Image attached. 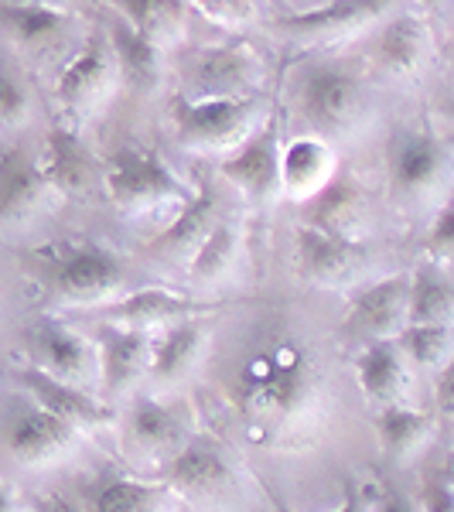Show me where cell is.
<instances>
[{"label": "cell", "instance_id": "obj_1", "mask_svg": "<svg viewBox=\"0 0 454 512\" xmlns=\"http://www.w3.org/2000/svg\"><path fill=\"white\" fill-rule=\"evenodd\" d=\"M21 263L52 304H113L130 284V270L117 253L89 243V239H55L21 253Z\"/></svg>", "mask_w": 454, "mask_h": 512}, {"label": "cell", "instance_id": "obj_2", "mask_svg": "<svg viewBox=\"0 0 454 512\" xmlns=\"http://www.w3.org/2000/svg\"><path fill=\"white\" fill-rule=\"evenodd\" d=\"M315 390V362L294 342L263 349L239 369V407L260 420L287 424L301 417L315 400Z\"/></svg>", "mask_w": 454, "mask_h": 512}, {"label": "cell", "instance_id": "obj_3", "mask_svg": "<svg viewBox=\"0 0 454 512\" xmlns=\"http://www.w3.org/2000/svg\"><path fill=\"white\" fill-rule=\"evenodd\" d=\"M263 96L243 99H171V123L175 134L192 151H226L233 154L250 134L260 130Z\"/></svg>", "mask_w": 454, "mask_h": 512}, {"label": "cell", "instance_id": "obj_4", "mask_svg": "<svg viewBox=\"0 0 454 512\" xmlns=\"http://www.w3.org/2000/svg\"><path fill=\"white\" fill-rule=\"evenodd\" d=\"M103 188L120 212H151L158 205H185L192 192L158 154L147 147H117L103 161Z\"/></svg>", "mask_w": 454, "mask_h": 512}, {"label": "cell", "instance_id": "obj_5", "mask_svg": "<svg viewBox=\"0 0 454 512\" xmlns=\"http://www.w3.org/2000/svg\"><path fill=\"white\" fill-rule=\"evenodd\" d=\"M366 82L342 62L308 65L297 82V110L318 134H345L366 113Z\"/></svg>", "mask_w": 454, "mask_h": 512}, {"label": "cell", "instance_id": "obj_6", "mask_svg": "<svg viewBox=\"0 0 454 512\" xmlns=\"http://www.w3.org/2000/svg\"><path fill=\"white\" fill-rule=\"evenodd\" d=\"M260 55L250 41H226L216 48H202L185 65V93L188 99H243L257 96L260 86Z\"/></svg>", "mask_w": 454, "mask_h": 512}, {"label": "cell", "instance_id": "obj_7", "mask_svg": "<svg viewBox=\"0 0 454 512\" xmlns=\"http://www.w3.org/2000/svg\"><path fill=\"white\" fill-rule=\"evenodd\" d=\"M24 349H28V366L41 373L62 379V383L82 386L99 379V349L76 328L62 325V321H38L24 332Z\"/></svg>", "mask_w": 454, "mask_h": 512}, {"label": "cell", "instance_id": "obj_8", "mask_svg": "<svg viewBox=\"0 0 454 512\" xmlns=\"http://www.w3.org/2000/svg\"><path fill=\"white\" fill-rule=\"evenodd\" d=\"M451 178V158L448 147L437 140L431 130H417L407 134L393 147L390 158V185L396 198L407 202H424V198L437 195L444 181Z\"/></svg>", "mask_w": 454, "mask_h": 512}, {"label": "cell", "instance_id": "obj_9", "mask_svg": "<svg viewBox=\"0 0 454 512\" xmlns=\"http://www.w3.org/2000/svg\"><path fill=\"white\" fill-rule=\"evenodd\" d=\"M390 11L383 0H338V4L311 7L301 14H284L270 21V31L284 41H304V45H321V41H338L362 31L366 24L379 21Z\"/></svg>", "mask_w": 454, "mask_h": 512}, {"label": "cell", "instance_id": "obj_10", "mask_svg": "<svg viewBox=\"0 0 454 512\" xmlns=\"http://www.w3.org/2000/svg\"><path fill=\"white\" fill-rule=\"evenodd\" d=\"M280 127L277 120H263L257 134H250L233 154L219 161L222 178H229L250 202H267L280 188Z\"/></svg>", "mask_w": 454, "mask_h": 512}, {"label": "cell", "instance_id": "obj_11", "mask_svg": "<svg viewBox=\"0 0 454 512\" xmlns=\"http://www.w3.org/2000/svg\"><path fill=\"white\" fill-rule=\"evenodd\" d=\"M407 311H410V277L393 274L352 294L345 328L352 335H362L366 342L396 338L407 328Z\"/></svg>", "mask_w": 454, "mask_h": 512}, {"label": "cell", "instance_id": "obj_12", "mask_svg": "<svg viewBox=\"0 0 454 512\" xmlns=\"http://www.w3.org/2000/svg\"><path fill=\"white\" fill-rule=\"evenodd\" d=\"M41 171L52 192L59 195H86L103 181L106 164L89 151V144L82 140L72 127L55 123L45 134V147L38 154Z\"/></svg>", "mask_w": 454, "mask_h": 512}, {"label": "cell", "instance_id": "obj_13", "mask_svg": "<svg viewBox=\"0 0 454 512\" xmlns=\"http://www.w3.org/2000/svg\"><path fill=\"white\" fill-rule=\"evenodd\" d=\"M294 260H297V274L308 280V284L335 287V284H349L359 274L362 263H366V246H362V239H338L318 233V229L297 226Z\"/></svg>", "mask_w": 454, "mask_h": 512}, {"label": "cell", "instance_id": "obj_14", "mask_svg": "<svg viewBox=\"0 0 454 512\" xmlns=\"http://www.w3.org/2000/svg\"><path fill=\"white\" fill-rule=\"evenodd\" d=\"M366 192L356 181L352 171H335V178L304 202L301 226L318 229L325 236L338 239H362V226H366Z\"/></svg>", "mask_w": 454, "mask_h": 512}, {"label": "cell", "instance_id": "obj_15", "mask_svg": "<svg viewBox=\"0 0 454 512\" xmlns=\"http://www.w3.org/2000/svg\"><path fill=\"white\" fill-rule=\"evenodd\" d=\"M123 441L130 451L144 458H175L188 444V417L171 403H161L154 396H137L127 410Z\"/></svg>", "mask_w": 454, "mask_h": 512}, {"label": "cell", "instance_id": "obj_16", "mask_svg": "<svg viewBox=\"0 0 454 512\" xmlns=\"http://www.w3.org/2000/svg\"><path fill=\"white\" fill-rule=\"evenodd\" d=\"M113 76H117V62H113V52H110V38L96 31V35H89L86 45L65 62V69L59 72V79H55V96H59V103L65 110L82 113L103 99Z\"/></svg>", "mask_w": 454, "mask_h": 512}, {"label": "cell", "instance_id": "obj_17", "mask_svg": "<svg viewBox=\"0 0 454 512\" xmlns=\"http://www.w3.org/2000/svg\"><path fill=\"white\" fill-rule=\"evenodd\" d=\"M14 379H18V386L24 393L31 396V403L41 410H48V414H55L65 424H72L76 431L82 427H96V424H106L113 414L106 403H99L93 393L82 390V386H72V383H62V379L41 373L35 366H18L14 369Z\"/></svg>", "mask_w": 454, "mask_h": 512}, {"label": "cell", "instance_id": "obj_18", "mask_svg": "<svg viewBox=\"0 0 454 512\" xmlns=\"http://www.w3.org/2000/svg\"><path fill=\"white\" fill-rule=\"evenodd\" d=\"M76 434L79 431L72 424H65V420L31 403V407L18 410L7 420L4 441L14 461H21V465H45V461L62 458L76 444Z\"/></svg>", "mask_w": 454, "mask_h": 512}, {"label": "cell", "instance_id": "obj_19", "mask_svg": "<svg viewBox=\"0 0 454 512\" xmlns=\"http://www.w3.org/2000/svg\"><path fill=\"white\" fill-rule=\"evenodd\" d=\"M96 349L103 396H123L151 369L154 345L147 342V332H137V328L103 325L96 335Z\"/></svg>", "mask_w": 454, "mask_h": 512}, {"label": "cell", "instance_id": "obj_20", "mask_svg": "<svg viewBox=\"0 0 454 512\" xmlns=\"http://www.w3.org/2000/svg\"><path fill=\"white\" fill-rule=\"evenodd\" d=\"M205 311H216V304L195 301L188 294H175L168 287H140V291L123 294L120 301L103 304L99 318L103 325H120V328H144L161 325V321H175V318H192L205 315Z\"/></svg>", "mask_w": 454, "mask_h": 512}, {"label": "cell", "instance_id": "obj_21", "mask_svg": "<svg viewBox=\"0 0 454 512\" xmlns=\"http://www.w3.org/2000/svg\"><path fill=\"white\" fill-rule=\"evenodd\" d=\"M0 31L24 52L48 55L62 48L76 31V18L52 4H0Z\"/></svg>", "mask_w": 454, "mask_h": 512}, {"label": "cell", "instance_id": "obj_22", "mask_svg": "<svg viewBox=\"0 0 454 512\" xmlns=\"http://www.w3.org/2000/svg\"><path fill=\"white\" fill-rule=\"evenodd\" d=\"M52 195L41 171L38 154L24 147L0 151V222H21L41 209V202Z\"/></svg>", "mask_w": 454, "mask_h": 512}, {"label": "cell", "instance_id": "obj_23", "mask_svg": "<svg viewBox=\"0 0 454 512\" xmlns=\"http://www.w3.org/2000/svg\"><path fill=\"white\" fill-rule=\"evenodd\" d=\"M356 379L362 393L379 403V410L403 403L410 386V362L400 352L396 338H379V342L362 345V352L356 355Z\"/></svg>", "mask_w": 454, "mask_h": 512}, {"label": "cell", "instance_id": "obj_24", "mask_svg": "<svg viewBox=\"0 0 454 512\" xmlns=\"http://www.w3.org/2000/svg\"><path fill=\"white\" fill-rule=\"evenodd\" d=\"M229 482H233V468L216 444H185L168 461V472H164V485L171 492L192 495V499L226 492Z\"/></svg>", "mask_w": 454, "mask_h": 512}, {"label": "cell", "instance_id": "obj_25", "mask_svg": "<svg viewBox=\"0 0 454 512\" xmlns=\"http://www.w3.org/2000/svg\"><path fill=\"white\" fill-rule=\"evenodd\" d=\"M216 222H219V195L209 181H202L198 192L185 205H178V216L147 243V253H175V256L195 253L198 243L216 229Z\"/></svg>", "mask_w": 454, "mask_h": 512}, {"label": "cell", "instance_id": "obj_26", "mask_svg": "<svg viewBox=\"0 0 454 512\" xmlns=\"http://www.w3.org/2000/svg\"><path fill=\"white\" fill-rule=\"evenodd\" d=\"M335 171L338 168L332 158V147L318 134H304L294 137L291 144H284V154H280V185L294 198L308 202L311 195H318L335 178Z\"/></svg>", "mask_w": 454, "mask_h": 512}, {"label": "cell", "instance_id": "obj_27", "mask_svg": "<svg viewBox=\"0 0 454 512\" xmlns=\"http://www.w3.org/2000/svg\"><path fill=\"white\" fill-rule=\"evenodd\" d=\"M431 55V31L420 14H396L376 38V62L390 76H417Z\"/></svg>", "mask_w": 454, "mask_h": 512}, {"label": "cell", "instance_id": "obj_28", "mask_svg": "<svg viewBox=\"0 0 454 512\" xmlns=\"http://www.w3.org/2000/svg\"><path fill=\"white\" fill-rule=\"evenodd\" d=\"M110 52L117 62V76L137 93H151L161 79V48L130 24L127 18L110 21Z\"/></svg>", "mask_w": 454, "mask_h": 512}, {"label": "cell", "instance_id": "obj_29", "mask_svg": "<svg viewBox=\"0 0 454 512\" xmlns=\"http://www.w3.org/2000/svg\"><path fill=\"white\" fill-rule=\"evenodd\" d=\"M205 349V328L198 321H178L161 335V342L151 352V369L147 376L158 386H171L178 379H185L195 369L198 355Z\"/></svg>", "mask_w": 454, "mask_h": 512}, {"label": "cell", "instance_id": "obj_30", "mask_svg": "<svg viewBox=\"0 0 454 512\" xmlns=\"http://www.w3.org/2000/svg\"><path fill=\"white\" fill-rule=\"evenodd\" d=\"M434 434V417L424 410H414L407 403H396V407H383L376 414V437L379 448L390 461H407L424 448L427 437Z\"/></svg>", "mask_w": 454, "mask_h": 512}, {"label": "cell", "instance_id": "obj_31", "mask_svg": "<svg viewBox=\"0 0 454 512\" xmlns=\"http://www.w3.org/2000/svg\"><path fill=\"white\" fill-rule=\"evenodd\" d=\"M407 325H451L454 328V277L431 267V263L410 274Z\"/></svg>", "mask_w": 454, "mask_h": 512}, {"label": "cell", "instance_id": "obj_32", "mask_svg": "<svg viewBox=\"0 0 454 512\" xmlns=\"http://www.w3.org/2000/svg\"><path fill=\"white\" fill-rule=\"evenodd\" d=\"M120 18H127L140 35H147L154 45H168L185 35L188 28V4H178V0H123L117 4Z\"/></svg>", "mask_w": 454, "mask_h": 512}, {"label": "cell", "instance_id": "obj_33", "mask_svg": "<svg viewBox=\"0 0 454 512\" xmlns=\"http://www.w3.org/2000/svg\"><path fill=\"white\" fill-rule=\"evenodd\" d=\"M239 253V229L229 219H219L216 229L198 243V250L188 256V277L195 284H216L233 267Z\"/></svg>", "mask_w": 454, "mask_h": 512}, {"label": "cell", "instance_id": "obj_34", "mask_svg": "<svg viewBox=\"0 0 454 512\" xmlns=\"http://www.w3.org/2000/svg\"><path fill=\"white\" fill-rule=\"evenodd\" d=\"M164 482H140V478H113L93 495L89 512H161L168 499Z\"/></svg>", "mask_w": 454, "mask_h": 512}, {"label": "cell", "instance_id": "obj_35", "mask_svg": "<svg viewBox=\"0 0 454 512\" xmlns=\"http://www.w3.org/2000/svg\"><path fill=\"white\" fill-rule=\"evenodd\" d=\"M396 345L407 355L414 369H437L441 373L454 355V328L451 325H407L396 335Z\"/></svg>", "mask_w": 454, "mask_h": 512}, {"label": "cell", "instance_id": "obj_36", "mask_svg": "<svg viewBox=\"0 0 454 512\" xmlns=\"http://www.w3.org/2000/svg\"><path fill=\"white\" fill-rule=\"evenodd\" d=\"M28 117V89L0 62V127H14Z\"/></svg>", "mask_w": 454, "mask_h": 512}, {"label": "cell", "instance_id": "obj_37", "mask_svg": "<svg viewBox=\"0 0 454 512\" xmlns=\"http://www.w3.org/2000/svg\"><path fill=\"white\" fill-rule=\"evenodd\" d=\"M427 253L437 260H454V195L441 205L431 233H427Z\"/></svg>", "mask_w": 454, "mask_h": 512}, {"label": "cell", "instance_id": "obj_38", "mask_svg": "<svg viewBox=\"0 0 454 512\" xmlns=\"http://www.w3.org/2000/svg\"><path fill=\"white\" fill-rule=\"evenodd\" d=\"M195 11H202L205 18L216 21V24L236 28V24L253 21V14H257V4H250V0H202V4H195Z\"/></svg>", "mask_w": 454, "mask_h": 512}, {"label": "cell", "instance_id": "obj_39", "mask_svg": "<svg viewBox=\"0 0 454 512\" xmlns=\"http://www.w3.org/2000/svg\"><path fill=\"white\" fill-rule=\"evenodd\" d=\"M420 512H454V482L451 475H434L420 489Z\"/></svg>", "mask_w": 454, "mask_h": 512}, {"label": "cell", "instance_id": "obj_40", "mask_svg": "<svg viewBox=\"0 0 454 512\" xmlns=\"http://www.w3.org/2000/svg\"><path fill=\"white\" fill-rule=\"evenodd\" d=\"M434 407L441 417L454 420V355L448 359V366L437 373V383H434Z\"/></svg>", "mask_w": 454, "mask_h": 512}, {"label": "cell", "instance_id": "obj_41", "mask_svg": "<svg viewBox=\"0 0 454 512\" xmlns=\"http://www.w3.org/2000/svg\"><path fill=\"white\" fill-rule=\"evenodd\" d=\"M373 512H420V506H414L410 499H403L400 492H383L373 502Z\"/></svg>", "mask_w": 454, "mask_h": 512}, {"label": "cell", "instance_id": "obj_42", "mask_svg": "<svg viewBox=\"0 0 454 512\" xmlns=\"http://www.w3.org/2000/svg\"><path fill=\"white\" fill-rule=\"evenodd\" d=\"M38 512H86V509H82L76 499H69V495L52 492V495H45V499L38 502Z\"/></svg>", "mask_w": 454, "mask_h": 512}, {"label": "cell", "instance_id": "obj_43", "mask_svg": "<svg viewBox=\"0 0 454 512\" xmlns=\"http://www.w3.org/2000/svg\"><path fill=\"white\" fill-rule=\"evenodd\" d=\"M335 512H373V502H369L359 489H349L342 499V506H338Z\"/></svg>", "mask_w": 454, "mask_h": 512}, {"label": "cell", "instance_id": "obj_44", "mask_svg": "<svg viewBox=\"0 0 454 512\" xmlns=\"http://www.w3.org/2000/svg\"><path fill=\"white\" fill-rule=\"evenodd\" d=\"M0 512H14V499L7 495L4 485H0Z\"/></svg>", "mask_w": 454, "mask_h": 512}, {"label": "cell", "instance_id": "obj_45", "mask_svg": "<svg viewBox=\"0 0 454 512\" xmlns=\"http://www.w3.org/2000/svg\"><path fill=\"white\" fill-rule=\"evenodd\" d=\"M451 482H454V458H451Z\"/></svg>", "mask_w": 454, "mask_h": 512}]
</instances>
